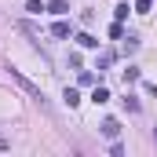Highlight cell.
<instances>
[{
	"label": "cell",
	"mask_w": 157,
	"mask_h": 157,
	"mask_svg": "<svg viewBox=\"0 0 157 157\" xmlns=\"http://www.w3.org/2000/svg\"><path fill=\"white\" fill-rule=\"evenodd\" d=\"M110 37H113V40H121V37H124V29H121V22H113V26H110Z\"/></svg>",
	"instance_id": "9a60e30c"
},
{
	"label": "cell",
	"mask_w": 157,
	"mask_h": 157,
	"mask_svg": "<svg viewBox=\"0 0 157 157\" xmlns=\"http://www.w3.org/2000/svg\"><path fill=\"white\" fill-rule=\"evenodd\" d=\"M135 80H139V70H135V66H128V70H124V84H135Z\"/></svg>",
	"instance_id": "8fae6325"
},
{
	"label": "cell",
	"mask_w": 157,
	"mask_h": 157,
	"mask_svg": "<svg viewBox=\"0 0 157 157\" xmlns=\"http://www.w3.org/2000/svg\"><path fill=\"white\" fill-rule=\"evenodd\" d=\"M124 106H128L132 113H139V99H132V95H124Z\"/></svg>",
	"instance_id": "4fadbf2b"
},
{
	"label": "cell",
	"mask_w": 157,
	"mask_h": 157,
	"mask_svg": "<svg viewBox=\"0 0 157 157\" xmlns=\"http://www.w3.org/2000/svg\"><path fill=\"white\" fill-rule=\"evenodd\" d=\"M62 99H66V106H70V110H73V106H77V102H80V95H77V91H73V88H66V95H62Z\"/></svg>",
	"instance_id": "9c48e42d"
},
{
	"label": "cell",
	"mask_w": 157,
	"mask_h": 157,
	"mask_svg": "<svg viewBox=\"0 0 157 157\" xmlns=\"http://www.w3.org/2000/svg\"><path fill=\"white\" fill-rule=\"evenodd\" d=\"M48 11H55V15H66V11H70V0H48Z\"/></svg>",
	"instance_id": "8992f818"
},
{
	"label": "cell",
	"mask_w": 157,
	"mask_h": 157,
	"mask_svg": "<svg viewBox=\"0 0 157 157\" xmlns=\"http://www.w3.org/2000/svg\"><path fill=\"white\" fill-rule=\"evenodd\" d=\"M51 33H55V37H70V22H55V26H51Z\"/></svg>",
	"instance_id": "ba28073f"
},
{
	"label": "cell",
	"mask_w": 157,
	"mask_h": 157,
	"mask_svg": "<svg viewBox=\"0 0 157 157\" xmlns=\"http://www.w3.org/2000/svg\"><path fill=\"white\" fill-rule=\"evenodd\" d=\"M77 44L80 48H99V40L91 37V33H77Z\"/></svg>",
	"instance_id": "52a82bcc"
},
{
	"label": "cell",
	"mask_w": 157,
	"mask_h": 157,
	"mask_svg": "<svg viewBox=\"0 0 157 157\" xmlns=\"http://www.w3.org/2000/svg\"><path fill=\"white\" fill-rule=\"evenodd\" d=\"M154 139H157V132H154Z\"/></svg>",
	"instance_id": "e0dca14e"
},
{
	"label": "cell",
	"mask_w": 157,
	"mask_h": 157,
	"mask_svg": "<svg viewBox=\"0 0 157 157\" xmlns=\"http://www.w3.org/2000/svg\"><path fill=\"white\" fill-rule=\"evenodd\" d=\"M7 73H11V80H15V84H18V88L26 91V95H33L37 102H44V95H40V88H37V84H33V80H29V77H26L22 70H7Z\"/></svg>",
	"instance_id": "6da1fadb"
},
{
	"label": "cell",
	"mask_w": 157,
	"mask_h": 157,
	"mask_svg": "<svg viewBox=\"0 0 157 157\" xmlns=\"http://www.w3.org/2000/svg\"><path fill=\"white\" fill-rule=\"evenodd\" d=\"M113 59H117L113 51H99V62H95V70H99V73H102V70H110V66H113Z\"/></svg>",
	"instance_id": "3957f363"
},
{
	"label": "cell",
	"mask_w": 157,
	"mask_h": 157,
	"mask_svg": "<svg viewBox=\"0 0 157 157\" xmlns=\"http://www.w3.org/2000/svg\"><path fill=\"white\" fill-rule=\"evenodd\" d=\"M135 48H139V37H132V33H128V37H121V51H124V55H132Z\"/></svg>",
	"instance_id": "5b68a950"
},
{
	"label": "cell",
	"mask_w": 157,
	"mask_h": 157,
	"mask_svg": "<svg viewBox=\"0 0 157 157\" xmlns=\"http://www.w3.org/2000/svg\"><path fill=\"white\" fill-rule=\"evenodd\" d=\"M91 102H95V106H102V102H110V91H106L102 84H95V91H91Z\"/></svg>",
	"instance_id": "277c9868"
},
{
	"label": "cell",
	"mask_w": 157,
	"mask_h": 157,
	"mask_svg": "<svg viewBox=\"0 0 157 157\" xmlns=\"http://www.w3.org/2000/svg\"><path fill=\"white\" fill-rule=\"evenodd\" d=\"M26 11H33V15H40V11H48V4H40V0H29V4H26Z\"/></svg>",
	"instance_id": "30bf717a"
},
{
	"label": "cell",
	"mask_w": 157,
	"mask_h": 157,
	"mask_svg": "<svg viewBox=\"0 0 157 157\" xmlns=\"http://www.w3.org/2000/svg\"><path fill=\"white\" fill-rule=\"evenodd\" d=\"M99 132H102L106 139H117V135H121V124H117L113 117H106V121H102V128H99Z\"/></svg>",
	"instance_id": "7a4b0ae2"
},
{
	"label": "cell",
	"mask_w": 157,
	"mask_h": 157,
	"mask_svg": "<svg viewBox=\"0 0 157 157\" xmlns=\"http://www.w3.org/2000/svg\"><path fill=\"white\" fill-rule=\"evenodd\" d=\"M113 15H117V22H124V18H128V4H117V11H113Z\"/></svg>",
	"instance_id": "5bb4252c"
},
{
	"label": "cell",
	"mask_w": 157,
	"mask_h": 157,
	"mask_svg": "<svg viewBox=\"0 0 157 157\" xmlns=\"http://www.w3.org/2000/svg\"><path fill=\"white\" fill-rule=\"evenodd\" d=\"M0 150H7V139H0Z\"/></svg>",
	"instance_id": "2e32d148"
},
{
	"label": "cell",
	"mask_w": 157,
	"mask_h": 157,
	"mask_svg": "<svg viewBox=\"0 0 157 157\" xmlns=\"http://www.w3.org/2000/svg\"><path fill=\"white\" fill-rule=\"evenodd\" d=\"M150 7H154V0H135V11H139V15H146Z\"/></svg>",
	"instance_id": "7c38bea8"
}]
</instances>
